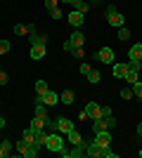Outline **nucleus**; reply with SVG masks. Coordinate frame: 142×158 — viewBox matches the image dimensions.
<instances>
[{
    "label": "nucleus",
    "mask_w": 142,
    "mask_h": 158,
    "mask_svg": "<svg viewBox=\"0 0 142 158\" xmlns=\"http://www.w3.org/2000/svg\"><path fill=\"white\" fill-rule=\"evenodd\" d=\"M45 57V45H31V59H43Z\"/></svg>",
    "instance_id": "18"
},
{
    "label": "nucleus",
    "mask_w": 142,
    "mask_h": 158,
    "mask_svg": "<svg viewBox=\"0 0 142 158\" xmlns=\"http://www.w3.org/2000/svg\"><path fill=\"white\" fill-rule=\"evenodd\" d=\"M14 33H17V35H31V33H36V26L33 24H17V26H14Z\"/></svg>",
    "instance_id": "12"
},
{
    "label": "nucleus",
    "mask_w": 142,
    "mask_h": 158,
    "mask_svg": "<svg viewBox=\"0 0 142 158\" xmlns=\"http://www.w3.org/2000/svg\"><path fill=\"white\" fill-rule=\"evenodd\" d=\"M45 149H47V151L59 153L62 149H64V139H62L57 132H47V137H45Z\"/></svg>",
    "instance_id": "1"
},
{
    "label": "nucleus",
    "mask_w": 142,
    "mask_h": 158,
    "mask_svg": "<svg viewBox=\"0 0 142 158\" xmlns=\"http://www.w3.org/2000/svg\"><path fill=\"white\" fill-rule=\"evenodd\" d=\"M137 153H140V158H142V149H140V151H137Z\"/></svg>",
    "instance_id": "43"
},
{
    "label": "nucleus",
    "mask_w": 142,
    "mask_h": 158,
    "mask_svg": "<svg viewBox=\"0 0 142 158\" xmlns=\"http://www.w3.org/2000/svg\"><path fill=\"white\" fill-rule=\"evenodd\" d=\"M95 144H100L102 149H104V146H109L111 144V132L109 130H104V132H95V139H93Z\"/></svg>",
    "instance_id": "8"
},
{
    "label": "nucleus",
    "mask_w": 142,
    "mask_h": 158,
    "mask_svg": "<svg viewBox=\"0 0 142 158\" xmlns=\"http://www.w3.org/2000/svg\"><path fill=\"white\" fill-rule=\"evenodd\" d=\"M140 61H142V59H140Z\"/></svg>",
    "instance_id": "44"
},
{
    "label": "nucleus",
    "mask_w": 142,
    "mask_h": 158,
    "mask_svg": "<svg viewBox=\"0 0 142 158\" xmlns=\"http://www.w3.org/2000/svg\"><path fill=\"white\" fill-rule=\"evenodd\" d=\"M2 127H5V118H2V116H0V130H2Z\"/></svg>",
    "instance_id": "40"
},
{
    "label": "nucleus",
    "mask_w": 142,
    "mask_h": 158,
    "mask_svg": "<svg viewBox=\"0 0 142 158\" xmlns=\"http://www.w3.org/2000/svg\"><path fill=\"white\" fill-rule=\"evenodd\" d=\"M67 19H69V24H71V26H76V28H81L83 26V12H78V10H71V12L67 14Z\"/></svg>",
    "instance_id": "9"
},
{
    "label": "nucleus",
    "mask_w": 142,
    "mask_h": 158,
    "mask_svg": "<svg viewBox=\"0 0 142 158\" xmlns=\"http://www.w3.org/2000/svg\"><path fill=\"white\" fill-rule=\"evenodd\" d=\"M83 111L88 113V116H90L93 120H95V118H102V106L97 104V102H88V106H85Z\"/></svg>",
    "instance_id": "10"
},
{
    "label": "nucleus",
    "mask_w": 142,
    "mask_h": 158,
    "mask_svg": "<svg viewBox=\"0 0 142 158\" xmlns=\"http://www.w3.org/2000/svg\"><path fill=\"white\" fill-rule=\"evenodd\" d=\"M142 59V43H135L128 52V61H140Z\"/></svg>",
    "instance_id": "13"
},
{
    "label": "nucleus",
    "mask_w": 142,
    "mask_h": 158,
    "mask_svg": "<svg viewBox=\"0 0 142 158\" xmlns=\"http://www.w3.org/2000/svg\"><path fill=\"white\" fill-rule=\"evenodd\" d=\"M97 59L102 64H114V50L111 47H102L100 52H97Z\"/></svg>",
    "instance_id": "11"
},
{
    "label": "nucleus",
    "mask_w": 142,
    "mask_h": 158,
    "mask_svg": "<svg viewBox=\"0 0 142 158\" xmlns=\"http://www.w3.org/2000/svg\"><path fill=\"white\" fill-rule=\"evenodd\" d=\"M128 38H130V31L126 26H121L118 28V40H128Z\"/></svg>",
    "instance_id": "29"
},
{
    "label": "nucleus",
    "mask_w": 142,
    "mask_h": 158,
    "mask_svg": "<svg viewBox=\"0 0 142 158\" xmlns=\"http://www.w3.org/2000/svg\"><path fill=\"white\" fill-rule=\"evenodd\" d=\"M0 146H2V151H5V156H10V153H12V149H14V144L10 142V139H2V142H0Z\"/></svg>",
    "instance_id": "26"
},
{
    "label": "nucleus",
    "mask_w": 142,
    "mask_h": 158,
    "mask_svg": "<svg viewBox=\"0 0 142 158\" xmlns=\"http://www.w3.org/2000/svg\"><path fill=\"white\" fill-rule=\"evenodd\" d=\"M14 149H17V153H19V156H26V149H28V144L24 142V139H19V142L14 144Z\"/></svg>",
    "instance_id": "23"
},
{
    "label": "nucleus",
    "mask_w": 142,
    "mask_h": 158,
    "mask_svg": "<svg viewBox=\"0 0 142 158\" xmlns=\"http://www.w3.org/2000/svg\"><path fill=\"white\" fill-rule=\"evenodd\" d=\"M71 130H74V123H71L67 116H57V118H52V130H50V132H64V135H67V132H71Z\"/></svg>",
    "instance_id": "4"
},
{
    "label": "nucleus",
    "mask_w": 142,
    "mask_h": 158,
    "mask_svg": "<svg viewBox=\"0 0 142 158\" xmlns=\"http://www.w3.org/2000/svg\"><path fill=\"white\" fill-rule=\"evenodd\" d=\"M81 2H83V0H69V5H74V7H76V5H81Z\"/></svg>",
    "instance_id": "39"
},
{
    "label": "nucleus",
    "mask_w": 142,
    "mask_h": 158,
    "mask_svg": "<svg viewBox=\"0 0 142 158\" xmlns=\"http://www.w3.org/2000/svg\"><path fill=\"white\" fill-rule=\"evenodd\" d=\"M10 52V40H0V54Z\"/></svg>",
    "instance_id": "31"
},
{
    "label": "nucleus",
    "mask_w": 142,
    "mask_h": 158,
    "mask_svg": "<svg viewBox=\"0 0 142 158\" xmlns=\"http://www.w3.org/2000/svg\"><path fill=\"white\" fill-rule=\"evenodd\" d=\"M133 94H135V97H142V83H140V80L133 83Z\"/></svg>",
    "instance_id": "30"
},
{
    "label": "nucleus",
    "mask_w": 142,
    "mask_h": 158,
    "mask_svg": "<svg viewBox=\"0 0 142 158\" xmlns=\"http://www.w3.org/2000/svg\"><path fill=\"white\" fill-rule=\"evenodd\" d=\"M0 85H7V73L0 69Z\"/></svg>",
    "instance_id": "35"
},
{
    "label": "nucleus",
    "mask_w": 142,
    "mask_h": 158,
    "mask_svg": "<svg viewBox=\"0 0 142 158\" xmlns=\"http://www.w3.org/2000/svg\"><path fill=\"white\" fill-rule=\"evenodd\" d=\"M126 71H128V64H114V76L116 78H123Z\"/></svg>",
    "instance_id": "22"
},
{
    "label": "nucleus",
    "mask_w": 142,
    "mask_h": 158,
    "mask_svg": "<svg viewBox=\"0 0 142 158\" xmlns=\"http://www.w3.org/2000/svg\"><path fill=\"white\" fill-rule=\"evenodd\" d=\"M107 21H109V26H116V28H121L123 26V21H126V17H123L118 10H116V5H109L107 7Z\"/></svg>",
    "instance_id": "3"
},
{
    "label": "nucleus",
    "mask_w": 142,
    "mask_h": 158,
    "mask_svg": "<svg viewBox=\"0 0 142 158\" xmlns=\"http://www.w3.org/2000/svg\"><path fill=\"white\" fill-rule=\"evenodd\" d=\"M50 14H52V19H62V12H59V7H57V10H52Z\"/></svg>",
    "instance_id": "36"
},
{
    "label": "nucleus",
    "mask_w": 142,
    "mask_h": 158,
    "mask_svg": "<svg viewBox=\"0 0 142 158\" xmlns=\"http://www.w3.org/2000/svg\"><path fill=\"white\" fill-rule=\"evenodd\" d=\"M31 127H33L36 132L38 130H47V123H45V118H41V116H33V118H31Z\"/></svg>",
    "instance_id": "16"
},
{
    "label": "nucleus",
    "mask_w": 142,
    "mask_h": 158,
    "mask_svg": "<svg viewBox=\"0 0 142 158\" xmlns=\"http://www.w3.org/2000/svg\"><path fill=\"white\" fill-rule=\"evenodd\" d=\"M28 43H31V45H47V35H41V33H31V35H28Z\"/></svg>",
    "instance_id": "17"
},
{
    "label": "nucleus",
    "mask_w": 142,
    "mask_h": 158,
    "mask_svg": "<svg viewBox=\"0 0 142 158\" xmlns=\"http://www.w3.org/2000/svg\"><path fill=\"white\" fill-rule=\"evenodd\" d=\"M85 156H90V158H100V156H102V146H100V144H95V142H88Z\"/></svg>",
    "instance_id": "14"
},
{
    "label": "nucleus",
    "mask_w": 142,
    "mask_h": 158,
    "mask_svg": "<svg viewBox=\"0 0 142 158\" xmlns=\"http://www.w3.org/2000/svg\"><path fill=\"white\" fill-rule=\"evenodd\" d=\"M59 102H62V104H67V106H71V104H74V92H71V90L62 92L59 94Z\"/></svg>",
    "instance_id": "20"
},
{
    "label": "nucleus",
    "mask_w": 142,
    "mask_h": 158,
    "mask_svg": "<svg viewBox=\"0 0 142 158\" xmlns=\"http://www.w3.org/2000/svg\"><path fill=\"white\" fill-rule=\"evenodd\" d=\"M137 135H140V137H142V123H140V125H137Z\"/></svg>",
    "instance_id": "41"
},
{
    "label": "nucleus",
    "mask_w": 142,
    "mask_h": 158,
    "mask_svg": "<svg viewBox=\"0 0 142 158\" xmlns=\"http://www.w3.org/2000/svg\"><path fill=\"white\" fill-rule=\"evenodd\" d=\"M81 73H83V76H88V73H90V66L88 64H81Z\"/></svg>",
    "instance_id": "37"
},
{
    "label": "nucleus",
    "mask_w": 142,
    "mask_h": 158,
    "mask_svg": "<svg viewBox=\"0 0 142 158\" xmlns=\"http://www.w3.org/2000/svg\"><path fill=\"white\" fill-rule=\"evenodd\" d=\"M135 97V94H133V90H128V87H126V90H121V99H133Z\"/></svg>",
    "instance_id": "32"
},
{
    "label": "nucleus",
    "mask_w": 142,
    "mask_h": 158,
    "mask_svg": "<svg viewBox=\"0 0 142 158\" xmlns=\"http://www.w3.org/2000/svg\"><path fill=\"white\" fill-rule=\"evenodd\" d=\"M36 99H41L45 106H54L59 102V94H54L52 90H47V92H43V94H36Z\"/></svg>",
    "instance_id": "7"
},
{
    "label": "nucleus",
    "mask_w": 142,
    "mask_h": 158,
    "mask_svg": "<svg viewBox=\"0 0 142 158\" xmlns=\"http://www.w3.org/2000/svg\"><path fill=\"white\" fill-rule=\"evenodd\" d=\"M111 127H116L114 116H102V118L93 120V132H104V130H111Z\"/></svg>",
    "instance_id": "2"
},
{
    "label": "nucleus",
    "mask_w": 142,
    "mask_h": 158,
    "mask_svg": "<svg viewBox=\"0 0 142 158\" xmlns=\"http://www.w3.org/2000/svg\"><path fill=\"white\" fill-rule=\"evenodd\" d=\"M67 139H69V144H71V146H81V149H88V142H83L81 132H76V130L67 132Z\"/></svg>",
    "instance_id": "6"
},
{
    "label": "nucleus",
    "mask_w": 142,
    "mask_h": 158,
    "mask_svg": "<svg viewBox=\"0 0 142 158\" xmlns=\"http://www.w3.org/2000/svg\"><path fill=\"white\" fill-rule=\"evenodd\" d=\"M88 80L93 83V85H95V83H100V80H102V73H100V71H95V69H90V73H88Z\"/></svg>",
    "instance_id": "24"
},
{
    "label": "nucleus",
    "mask_w": 142,
    "mask_h": 158,
    "mask_svg": "<svg viewBox=\"0 0 142 158\" xmlns=\"http://www.w3.org/2000/svg\"><path fill=\"white\" fill-rule=\"evenodd\" d=\"M0 158H5V151H2V146H0Z\"/></svg>",
    "instance_id": "42"
},
{
    "label": "nucleus",
    "mask_w": 142,
    "mask_h": 158,
    "mask_svg": "<svg viewBox=\"0 0 142 158\" xmlns=\"http://www.w3.org/2000/svg\"><path fill=\"white\" fill-rule=\"evenodd\" d=\"M83 43H85V35H83L81 31H76V33H71V38L67 40V43H64V50H67V52H71V50H74V47H83Z\"/></svg>",
    "instance_id": "5"
},
{
    "label": "nucleus",
    "mask_w": 142,
    "mask_h": 158,
    "mask_svg": "<svg viewBox=\"0 0 142 158\" xmlns=\"http://www.w3.org/2000/svg\"><path fill=\"white\" fill-rule=\"evenodd\" d=\"M21 139H24L28 146H38V144H36V130H33V127H28V130L21 132Z\"/></svg>",
    "instance_id": "15"
},
{
    "label": "nucleus",
    "mask_w": 142,
    "mask_h": 158,
    "mask_svg": "<svg viewBox=\"0 0 142 158\" xmlns=\"http://www.w3.org/2000/svg\"><path fill=\"white\" fill-rule=\"evenodd\" d=\"M102 158H118V153H114L109 146H104V149H102Z\"/></svg>",
    "instance_id": "28"
},
{
    "label": "nucleus",
    "mask_w": 142,
    "mask_h": 158,
    "mask_svg": "<svg viewBox=\"0 0 142 158\" xmlns=\"http://www.w3.org/2000/svg\"><path fill=\"white\" fill-rule=\"evenodd\" d=\"M57 2H59V0H45V7L52 12V10H57Z\"/></svg>",
    "instance_id": "33"
},
{
    "label": "nucleus",
    "mask_w": 142,
    "mask_h": 158,
    "mask_svg": "<svg viewBox=\"0 0 142 158\" xmlns=\"http://www.w3.org/2000/svg\"><path fill=\"white\" fill-rule=\"evenodd\" d=\"M71 57H74V59H83V57H85L83 47H74V50H71Z\"/></svg>",
    "instance_id": "27"
},
{
    "label": "nucleus",
    "mask_w": 142,
    "mask_h": 158,
    "mask_svg": "<svg viewBox=\"0 0 142 158\" xmlns=\"http://www.w3.org/2000/svg\"><path fill=\"white\" fill-rule=\"evenodd\" d=\"M102 116H111V106H102Z\"/></svg>",
    "instance_id": "38"
},
{
    "label": "nucleus",
    "mask_w": 142,
    "mask_h": 158,
    "mask_svg": "<svg viewBox=\"0 0 142 158\" xmlns=\"http://www.w3.org/2000/svg\"><path fill=\"white\" fill-rule=\"evenodd\" d=\"M88 7H90V2H85V0H83L81 5H76V10H78V12H83V14H85V12H88Z\"/></svg>",
    "instance_id": "34"
},
{
    "label": "nucleus",
    "mask_w": 142,
    "mask_h": 158,
    "mask_svg": "<svg viewBox=\"0 0 142 158\" xmlns=\"http://www.w3.org/2000/svg\"><path fill=\"white\" fill-rule=\"evenodd\" d=\"M50 87H47V83L45 80H36V94H43V92H47Z\"/></svg>",
    "instance_id": "25"
},
{
    "label": "nucleus",
    "mask_w": 142,
    "mask_h": 158,
    "mask_svg": "<svg viewBox=\"0 0 142 158\" xmlns=\"http://www.w3.org/2000/svg\"><path fill=\"white\" fill-rule=\"evenodd\" d=\"M137 73H140V71H135V69H130V66H128V71H126V76H123V78L133 85V83H137V80H140V78H137Z\"/></svg>",
    "instance_id": "21"
},
{
    "label": "nucleus",
    "mask_w": 142,
    "mask_h": 158,
    "mask_svg": "<svg viewBox=\"0 0 142 158\" xmlns=\"http://www.w3.org/2000/svg\"><path fill=\"white\" fill-rule=\"evenodd\" d=\"M33 116H41V118H47V111H45V104H43L41 99H36V104H33Z\"/></svg>",
    "instance_id": "19"
}]
</instances>
